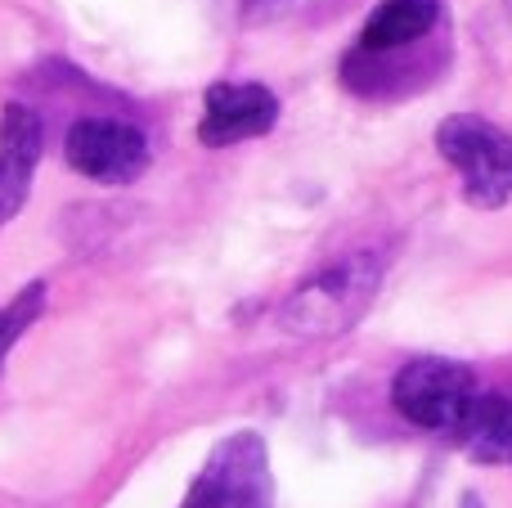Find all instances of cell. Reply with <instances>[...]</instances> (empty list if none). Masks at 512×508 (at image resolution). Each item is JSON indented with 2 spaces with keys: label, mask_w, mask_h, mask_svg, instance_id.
Listing matches in <instances>:
<instances>
[{
  "label": "cell",
  "mask_w": 512,
  "mask_h": 508,
  "mask_svg": "<svg viewBox=\"0 0 512 508\" xmlns=\"http://www.w3.org/2000/svg\"><path fill=\"white\" fill-rule=\"evenodd\" d=\"M270 459L256 432H234L207 455L180 508H270Z\"/></svg>",
  "instance_id": "4"
},
{
  "label": "cell",
  "mask_w": 512,
  "mask_h": 508,
  "mask_svg": "<svg viewBox=\"0 0 512 508\" xmlns=\"http://www.w3.org/2000/svg\"><path fill=\"white\" fill-rule=\"evenodd\" d=\"M441 27V0H378L360 27V50H414Z\"/></svg>",
  "instance_id": "8"
},
{
  "label": "cell",
  "mask_w": 512,
  "mask_h": 508,
  "mask_svg": "<svg viewBox=\"0 0 512 508\" xmlns=\"http://www.w3.org/2000/svg\"><path fill=\"white\" fill-rule=\"evenodd\" d=\"M387 275V257L382 252H346V257L328 261L324 270L306 275L288 297L279 302V329L292 338L324 342L342 338L364 320Z\"/></svg>",
  "instance_id": "1"
},
{
  "label": "cell",
  "mask_w": 512,
  "mask_h": 508,
  "mask_svg": "<svg viewBox=\"0 0 512 508\" xmlns=\"http://www.w3.org/2000/svg\"><path fill=\"white\" fill-rule=\"evenodd\" d=\"M472 401H477V374L445 356H418L391 378L396 414L427 432H454Z\"/></svg>",
  "instance_id": "3"
},
{
  "label": "cell",
  "mask_w": 512,
  "mask_h": 508,
  "mask_svg": "<svg viewBox=\"0 0 512 508\" xmlns=\"http://www.w3.org/2000/svg\"><path fill=\"white\" fill-rule=\"evenodd\" d=\"M436 149L459 171L463 198L495 212L512 198V131L477 113H454L436 126Z\"/></svg>",
  "instance_id": "2"
},
{
  "label": "cell",
  "mask_w": 512,
  "mask_h": 508,
  "mask_svg": "<svg viewBox=\"0 0 512 508\" xmlns=\"http://www.w3.org/2000/svg\"><path fill=\"white\" fill-rule=\"evenodd\" d=\"M279 122V99L261 81H212L203 95L198 117V144L207 149H230L243 140H261Z\"/></svg>",
  "instance_id": "6"
},
{
  "label": "cell",
  "mask_w": 512,
  "mask_h": 508,
  "mask_svg": "<svg viewBox=\"0 0 512 508\" xmlns=\"http://www.w3.org/2000/svg\"><path fill=\"white\" fill-rule=\"evenodd\" d=\"M477 464H512V396L477 392L459 428L450 432Z\"/></svg>",
  "instance_id": "9"
},
{
  "label": "cell",
  "mask_w": 512,
  "mask_h": 508,
  "mask_svg": "<svg viewBox=\"0 0 512 508\" xmlns=\"http://www.w3.org/2000/svg\"><path fill=\"white\" fill-rule=\"evenodd\" d=\"M45 311V284H27L23 293L14 297L9 306H0V374H5V360H9V347L41 320Z\"/></svg>",
  "instance_id": "10"
},
{
  "label": "cell",
  "mask_w": 512,
  "mask_h": 508,
  "mask_svg": "<svg viewBox=\"0 0 512 508\" xmlns=\"http://www.w3.org/2000/svg\"><path fill=\"white\" fill-rule=\"evenodd\" d=\"M459 508H481V500H477V495H468V500H463Z\"/></svg>",
  "instance_id": "11"
},
{
  "label": "cell",
  "mask_w": 512,
  "mask_h": 508,
  "mask_svg": "<svg viewBox=\"0 0 512 508\" xmlns=\"http://www.w3.org/2000/svg\"><path fill=\"white\" fill-rule=\"evenodd\" d=\"M63 158L77 176L95 185H131L149 171V140L140 126L117 122V117H81L68 126Z\"/></svg>",
  "instance_id": "5"
},
{
  "label": "cell",
  "mask_w": 512,
  "mask_h": 508,
  "mask_svg": "<svg viewBox=\"0 0 512 508\" xmlns=\"http://www.w3.org/2000/svg\"><path fill=\"white\" fill-rule=\"evenodd\" d=\"M41 149H45L41 117L27 104H5V113H0V225H9L23 212Z\"/></svg>",
  "instance_id": "7"
}]
</instances>
